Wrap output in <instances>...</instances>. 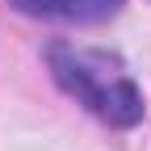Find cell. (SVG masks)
<instances>
[{
    "instance_id": "1",
    "label": "cell",
    "mask_w": 151,
    "mask_h": 151,
    "mask_svg": "<svg viewBox=\"0 0 151 151\" xmlns=\"http://www.w3.org/2000/svg\"><path fill=\"white\" fill-rule=\"evenodd\" d=\"M46 63L50 76L67 97H76L88 113H97L101 122L130 130L143 122V92L139 84L126 76V67L105 50H80L71 42H50L46 46Z\"/></svg>"
},
{
    "instance_id": "2",
    "label": "cell",
    "mask_w": 151,
    "mask_h": 151,
    "mask_svg": "<svg viewBox=\"0 0 151 151\" xmlns=\"http://www.w3.org/2000/svg\"><path fill=\"white\" fill-rule=\"evenodd\" d=\"M17 13L42 17V21H76V25H97L118 17L126 0H9Z\"/></svg>"
}]
</instances>
